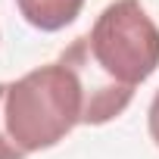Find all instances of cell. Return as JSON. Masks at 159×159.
I'll return each instance as SVG.
<instances>
[{
	"label": "cell",
	"mask_w": 159,
	"mask_h": 159,
	"mask_svg": "<svg viewBox=\"0 0 159 159\" xmlns=\"http://www.w3.org/2000/svg\"><path fill=\"white\" fill-rule=\"evenodd\" d=\"M59 62L81 88V125H106L128 109L137 84L159 69V25L140 0H112L91 31L59 53Z\"/></svg>",
	"instance_id": "obj_1"
},
{
	"label": "cell",
	"mask_w": 159,
	"mask_h": 159,
	"mask_svg": "<svg viewBox=\"0 0 159 159\" xmlns=\"http://www.w3.org/2000/svg\"><path fill=\"white\" fill-rule=\"evenodd\" d=\"M84 119V97L78 78L56 59L25 72L7 84L3 125L16 150L25 156L66 140Z\"/></svg>",
	"instance_id": "obj_2"
},
{
	"label": "cell",
	"mask_w": 159,
	"mask_h": 159,
	"mask_svg": "<svg viewBox=\"0 0 159 159\" xmlns=\"http://www.w3.org/2000/svg\"><path fill=\"white\" fill-rule=\"evenodd\" d=\"M22 19L38 31H62L84 10V0H16Z\"/></svg>",
	"instance_id": "obj_3"
},
{
	"label": "cell",
	"mask_w": 159,
	"mask_h": 159,
	"mask_svg": "<svg viewBox=\"0 0 159 159\" xmlns=\"http://www.w3.org/2000/svg\"><path fill=\"white\" fill-rule=\"evenodd\" d=\"M3 97H7V84L0 81V159H25V153L16 150V143L7 134V125H3Z\"/></svg>",
	"instance_id": "obj_4"
},
{
	"label": "cell",
	"mask_w": 159,
	"mask_h": 159,
	"mask_svg": "<svg viewBox=\"0 0 159 159\" xmlns=\"http://www.w3.org/2000/svg\"><path fill=\"white\" fill-rule=\"evenodd\" d=\"M147 131H150V140H153L156 150H159V91L153 94L150 109H147Z\"/></svg>",
	"instance_id": "obj_5"
}]
</instances>
